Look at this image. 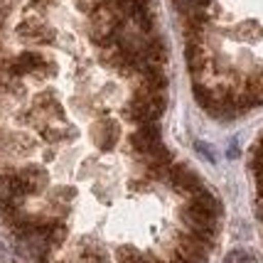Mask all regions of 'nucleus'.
<instances>
[{"label":"nucleus","mask_w":263,"mask_h":263,"mask_svg":"<svg viewBox=\"0 0 263 263\" xmlns=\"http://www.w3.org/2000/svg\"><path fill=\"white\" fill-rule=\"evenodd\" d=\"M192 204H197L199 209H204V212L214 214V217H219V212H221V204H219V199L212 195V192H206L204 187H202L199 192H195V195H192Z\"/></svg>","instance_id":"obj_6"},{"label":"nucleus","mask_w":263,"mask_h":263,"mask_svg":"<svg viewBox=\"0 0 263 263\" xmlns=\"http://www.w3.org/2000/svg\"><path fill=\"white\" fill-rule=\"evenodd\" d=\"M93 133H96V143H99V148L108 153V150L116 148L118 136H121V128H118V121H116V118H103V121L96 123Z\"/></svg>","instance_id":"obj_5"},{"label":"nucleus","mask_w":263,"mask_h":263,"mask_svg":"<svg viewBox=\"0 0 263 263\" xmlns=\"http://www.w3.org/2000/svg\"><path fill=\"white\" fill-rule=\"evenodd\" d=\"M37 111H42L47 116H54V118H62V106L54 96H42L40 101H37Z\"/></svg>","instance_id":"obj_7"},{"label":"nucleus","mask_w":263,"mask_h":263,"mask_svg":"<svg viewBox=\"0 0 263 263\" xmlns=\"http://www.w3.org/2000/svg\"><path fill=\"white\" fill-rule=\"evenodd\" d=\"M224 263H261V258H258V256H253L251 251L236 249V251H231L229 256L224 258Z\"/></svg>","instance_id":"obj_8"},{"label":"nucleus","mask_w":263,"mask_h":263,"mask_svg":"<svg viewBox=\"0 0 263 263\" xmlns=\"http://www.w3.org/2000/svg\"><path fill=\"white\" fill-rule=\"evenodd\" d=\"M209 253V241L199 239L195 234H187L177 243V258L180 263H202Z\"/></svg>","instance_id":"obj_2"},{"label":"nucleus","mask_w":263,"mask_h":263,"mask_svg":"<svg viewBox=\"0 0 263 263\" xmlns=\"http://www.w3.org/2000/svg\"><path fill=\"white\" fill-rule=\"evenodd\" d=\"M17 34L25 42H34V45H49L54 40V30L45 23H34V20H27L17 27Z\"/></svg>","instance_id":"obj_4"},{"label":"nucleus","mask_w":263,"mask_h":263,"mask_svg":"<svg viewBox=\"0 0 263 263\" xmlns=\"http://www.w3.org/2000/svg\"><path fill=\"white\" fill-rule=\"evenodd\" d=\"M167 177H170V182L175 190H180V192H190V195H195L202 190V180H199V175L195 170H190L187 165H175L170 167L167 172Z\"/></svg>","instance_id":"obj_3"},{"label":"nucleus","mask_w":263,"mask_h":263,"mask_svg":"<svg viewBox=\"0 0 263 263\" xmlns=\"http://www.w3.org/2000/svg\"><path fill=\"white\" fill-rule=\"evenodd\" d=\"M118 261L121 263H143L145 258L136 251V249H130V246H123V249H118Z\"/></svg>","instance_id":"obj_9"},{"label":"nucleus","mask_w":263,"mask_h":263,"mask_svg":"<svg viewBox=\"0 0 263 263\" xmlns=\"http://www.w3.org/2000/svg\"><path fill=\"white\" fill-rule=\"evenodd\" d=\"M227 155H229V158H236V155H239V143H236V140H231L229 150H227Z\"/></svg>","instance_id":"obj_11"},{"label":"nucleus","mask_w":263,"mask_h":263,"mask_svg":"<svg viewBox=\"0 0 263 263\" xmlns=\"http://www.w3.org/2000/svg\"><path fill=\"white\" fill-rule=\"evenodd\" d=\"M217 219L219 217L209 214L204 209H199L192 202L182 209V221L190 227V234H195V236H199V239H204V241H212L214 231H217Z\"/></svg>","instance_id":"obj_1"},{"label":"nucleus","mask_w":263,"mask_h":263,"mask_svg":"<svg viewBox=\"0 0 263 263\" xmlns=\"http://www.w3.org/2000/svg\"><path fill=\"white\" fill-rule=\"evenodd\" d=\"M195 150L204 158V160H209V162H217V153H214V148L212 145H206V143H202V140H197L195 143Z\"/></svg>","instance_id":"obj_10"}]
</instances>
